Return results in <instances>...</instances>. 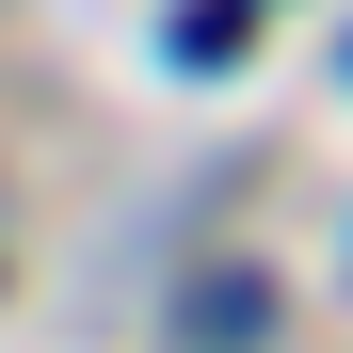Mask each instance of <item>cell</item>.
Here are the masks:
<instances>
[{"label":"cell","instance_id":"obj_1","mask_svg":"<svg viewBox=\"0 0 353 353\" xmlns=\"http://www.w3.org/2000/svg\"><path fill=\"white\" fill-rule=\"evenodd\" d=\"M241 32H257V0H176V65H241Z\"/></svg>","mask_w":353,"mask_h":353},{"label":"cell","instance_id":"obj_2","mask_svg":"<svg viewBox=\"0 0 353 353\" xmlns=\"http://www.w3.org/2000/svg\"><path fill=\"white\" fill-rule=\"evenodd\" d=\"M193 337H273V289H193Z\"/></svg>","mask_w":353,"mask_h":353}]
</instances>
